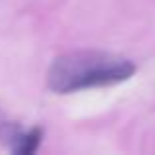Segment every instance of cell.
<instances>
[{"instance_id": "obj_1", "label": "cell", "mask_w": 155, "mask_h": 155, "mask_svg": "<svg viewBox=\"0 0 155 155\" xmlns=\"http://www.w3.org/2000/svg\"><path fill=\"white\" fill-rule=\"evenodd\" d=\"M134 73L136 65L128 59L110 53L79 51L55 59L47 75V84L51 91L67 94L81 88L118 84L128 81Z\"/></svg>"}, {"instance_id": "obj_3", "label": "cell", "mask_w": 155, "mask_h": 155, "mask_svg": "<svg viewBox=\"0 0 155 155\" xmlns=\"http://www.w3.org/2000/svg\"><path fill=\"white\" fill-rule=\"evenodd\" d=\"M20 134H22V130H20L18 124H12V122L0 124V140H2L8 147H12V145L16 143V140L20 137Z\"/></svg>"}, {"instance_id": "obj_2", "label": "cell", "mask_w": 155, "mask_h": 155, "mask_svg": "<svg viewBox=\"0 0 155 155\" xmlns=\"http://www.w3.org/2000/svg\"><path fill=\"white\" fill-rule=\"evenodd\" d=\"M41 130L39 128H34L31 132H28V134H20V137L16 140V143L12 145V151L14 153H18V155H31L38 149V145H39V141H41Z\"/></svg>"}]
</instances>
